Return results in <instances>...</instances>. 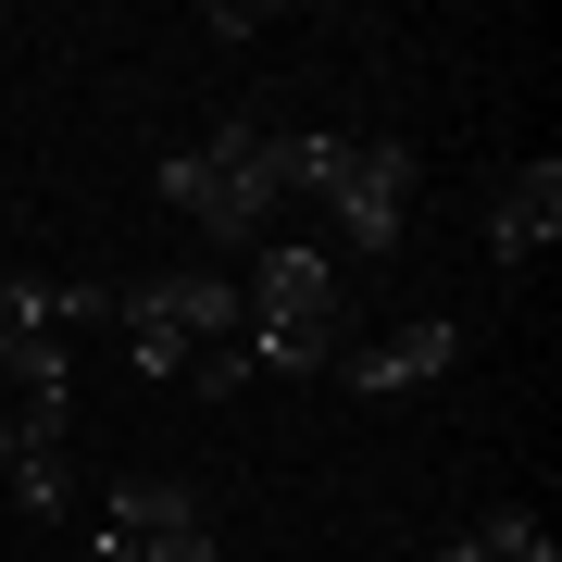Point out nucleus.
<instances>
[{
    "instance_id": "9b49d317",
    "label": "nucleus",
    "mask_w": 562,
    "mask_h": 562,
    "mask_svg": "<svg viewBox=\"0 0 562 562\" xmlns=\"http://www.w3.org/2000/svg\"><path fill=\"white\" fill-rule=\"evenodd\" d=\"M475 538H487V562H562V538L538 513H475Z\"/></svg>"
},
{
    "instance_id": "7ed1b4c3",
    "label": "nucleus",
    "mask_w": 562,
    "mask_h": 562,
    "mask_svg": "<svg viewBox=\"0 0 562 562\" xmlns=\"http://www.w3.org/2000/svg\"><path fill=\"white\" fill-rule=\"evenodd\" d=\"M238 301H250V325H338V250H313V238H262L250 276H238Z\"/></svg>"
},
{
    "instance_id": "f03ea898",
    "label": "nucleus",
    "mask_w": 562,
    "mask_h": 562,
    "mask_svg": "<svg viewBox=\"0 0 562 562\" xmlns=\"http://www.w3.org/2000/svg\"><path fill=\"white\" fill-rule=\"evenodd\" d=\"M413 188H425V150L413 138H288V201H325V225H338L362 262L401 250Z\"/></svg>"
},
{
    "instance_id": "ddd939ff",
    "label": "nucleus",
    "mask_w": 562,
    "mask_h": 562,
    "mask_svg": "<svg viewBox=\"0 0 562 562\" xmlns=\"http://www.w3.org/2000/svg\"><path fill=\"white\" fill-rule=\"evenodd\" d=\"M138 562H213V513H201V525H176V538H150Z\"/></svg>"
},
{
    "instance_id": "20e7f679",
    "label": "nucleus",
    "mask_w": 562,
    "mask_h": 562,
    "mask_svg": "<svg viewBox=\"0 0 562 562\" xmlns=\"http://www.w3.org/2000/svg\"><path fill=\"white\" fill-rule=\"evenodd\" d=\"M450 362H462V325H450V313H425V325H401V338L338 350V387H350V401H401V387H438Z\"/></svg>"
},
{
    "instance_id": "f257e3e1",
    "label": "nucleus",
    "mask_w": 562,
    "mask_h": 562,
    "mask_svg": "<svg viewBox=\"0 0 562 562\" xmlns=\"http://www.w3.org/2000/svg\"><path fill=\"white\" fill-rule=\"evenodd\" d=\"M150 188H162V213H188L201 238H250L262 250V225H276V201H288V138L276 125H213V138L162 150Z\"/></svg>"
},
{
    "instance_id": "39448f33",
    "label": "nucleus",
    "mask_w": 562,
    "mask_h": 562,
    "mask_svg": "<svg viewBox=\"0 0 562 562\" xmlns=\"http://www.w3.org/2000/svg\"><path fill=\"white\" fill-rule=\"evenodd\" d=\"M550 238H562V150L513 162V176H501V201H487V262H501V276H525Z\"/></svg>"
},
{
    "instance_id": "6e6552de",
    "label": "nucleus",
    "mask_w": 562,
    "mask_h": 562,
    "mask_svg": "<svg viewBox=\"0 0 562 562\" xmlns=\"http://www.w3.org/2000/svg\"><path fill=\"white\" fill-rule=\"evenodd\" d=\"M162 301H176L188 350H238V325H250V301H238V276H225V262H176V276H162Z\"/></svg>"
},
{
    "instance_id": "423d86ee",
    "label": "nucleus",
    "mask_w": 562,
    "mask_h": 562,
    "mask_svg": "<svg viewBox=\"0 0 562 562\" xmlns=\"http://www.w3.org/2000/svg\"><path fill=\"white\" fill-rule=\"evenodd\" d=\"M176 525H201V487H176V475H125L113 501H101V538H88V562H138L150 538H176Z\"/></svg>"
},
{
    "instance_id": "f8f14e48",
    "label": "nucleus",
    "mask_w": 562,
    "mask_h": 562,
    "mask_svg": "<svg viewBox=\"0 0 562 562\" xmlns=\"http://www.w3.org/2000/svg\"><path fill=\"white\" fill-rule=\"evenodd\" d=\"M188 387H201V401H238L250 362H238V350H201V362H188Z\"/></svg>"
},
{
    "instance_id": "1a4fd4ad",
    "label": "nucleus",
    "mask_w": 562,
    "mask_h": 562,
    "mask_svg": "<svg viewBox=\"0 0 562 562\" xmlns=\"http://www.w3.org/2000/svg\"><path fill=\"white\" fill-rule=\"evenodd\" d=\"M250 375H338V325H238Z\"/></svg>"
},
{
    "instance_id": "0eeeda50",
    "label": "nucleus",
    "mask_w": 562,
    "mask_h": 562,
    "mask_svg": "<svg viewBox=\"0 0 562 562\" xmlns=\"http://www.w3.org/2000/svg\"><path fill=\"white\" fill-rule=\"evenodd\" d=\"M113 338H125V362H138V375H188V325H176V301H162V276H125L113 288Z\"/></svg>"
},
{
    "instance_id": "9d476101",
    "label": "nucleus",
    "mask_w": 562,
    "mask_h": 562,
    "mask_svg": "<svg viewBox=\"0 0 562 562\" xmlns=\"http://www.w3.org/2000/svg\"><path fill=\"white\" fill-rule=\"evenodd\" d=\"M0 487H13V513H25V525H63V513H76V462H63V438L13 450V462H0Z\"/></svg>"
}]
</instances>
